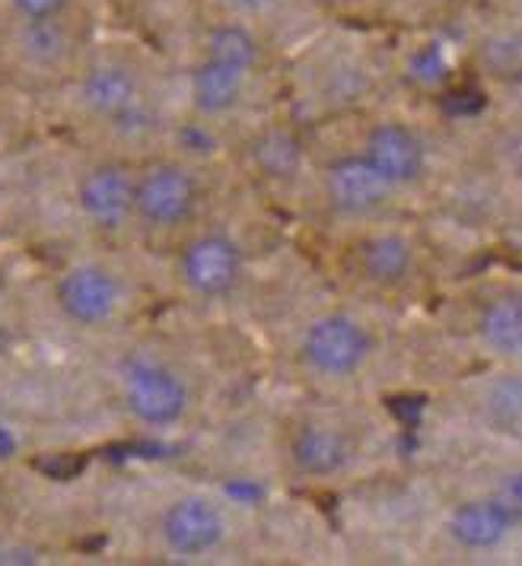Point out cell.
I'll list each match as a JSON object with an SVG mask.
<instances>
[{"label": "cell", "mask_w": 522, "mask_h": 566, "mask_svg": "<svg viewBox=\"0 0 522 566\" xmlns=\"http://www.w3.org/2000/svg\"><path fill=\"white\" fill-rule=\"evenodd\" d=\"M392 185L366 156H344L328 169V198L344 213H369L386 201Z\"/></svg>", "instance_id": "10"}, {"label": "cell", "mask_w": 522, "mask_h": 566, "mask_svg": "<svg viewBox=\"0 0 522 566\" xmlns=\"http://www.w3.org/2000/svg\"><path fill=\"white\" fill-rule=\"evenodd\" d=\"M513 522H516V515L510 513L507 506H500L491 496V500L462 503L449 518V532L469 551H491L510 535Z\"/></svg>", "instance_id": "12"}, {"label": "cell", "mask_w": 522, "mask_h": 566, "mask_svg": "<svg viewBox=\"0 0 522 566\" xmlns=\"http://www.w3.org/2000/svg\"><path fill=\"white\" fill-rule=\"evenodd\" d=\"M364 156L392 188L411 185L424 172V144H420L418 134L405 125H392V122L376 125L366 137Z\"/></svg>", "instance_id": "8"}, {"label": "cell", "mask_w": 522, "mask_h": 566, "mask_svg": "<svg viewBox=\"0 0 522 566\" xmlns=\"http://www.w3.org/2000/svg\"><path fill=\"white\" fill-rule=\"evenodd\" d=\"M494 500L500 503V506H507L513 515H520V503H522L520 478H516V474H510V478L503 481V488L494 493Z\"/></svg>", "instance_id": "22"}, {"label": "cell", "mask_w": 522, "mask_h": 566, "mask_svg": "<svg viewBox=\"0 0 522 566\" xmlns=\"http://www.w3.org/2000/svg\"><path fill=\"white\" fill-rule=\"evenodd\" d=\"M0 564H39V551H32V547H0Z\"/></svg>", "instance_id": "23"}, {"label": "cell", "mask_w": 522, "mask_h": 566, "mask_svg": "<svg viewBox=\"0 0 522 566\" xmlns=\"http://www.w3.org/2000/svg\"><path fill=\"white\" fill-rule=\"evenodd\" d=\"M259 64V42L242 27L213 29L208 57L195 74V103L201 112H230L242 96L246 77Z\"/></svg>", "instance_id": "1"}, {"label": "cell", "mask_w": 522, "mask_h": 566, "mask_svg": "<svg viewBox=\"0 0 522 566\" xmlns=\"http://www.w3.org/2000/svg\"><path fill=\"white\" fill-rule=\"evenodd\" d=\"M80 207L100 230H122L134 210V181L122 166H96L80 181Z\"/></svg>", "instance_id": "9"}, {"label": "cell", "mask_w": 522, "mask_h": 566, "mask_svg": "<svg viewBox=\"0 0 522 566\" xmlns=\"http://www.w3.org/2000/svg\"><path fill=\"white\" fill-rule=\"evenodd\" d=\"M35 468H42L54 481H67L83 471V459L80 455H49L45 462H35Z\"/></svg>", "instance_id": "21"}, {"label": "cell", "mask_w": 522, "mask_h": 566, "mask_svg": "<svg viewBox=\"0 0 522 566\" xmlns=\"http://www.w3.org/2000/svg\"><path fill=\"white\" fill-rule=\"evenodd\" d=\"M83 99L93 112H100L112 122H130L140 115L137 80L122 64H103L90 71V77L83 80Z\"/></svg>", "instance_id": "11"}, {"label": "cell", "mask_w": 522, "mask_h": 566, "mask_svg": "<svg viewBox=\"0 0 522 566\" xmlns=\"http://www.w3.org/2000/svg\"><path fill=\"white\" fill-rule=\"evenodd\" d=\"M20 52L35 67H52L71 52V32L54 20H27L20 32Z\"/></svg>", "instance_id": "16"}, {"label": "cell", "mask_w": 522, "mask_h": 566, "mask_svg": "<svg viewBox=\"0 0 522 566\" xmlns=\"http://www.w3.org/2000/svg\"><path fill=\"white\" fill-rule=\"evenodd\" d=\"M182 277L198 296H227L242 277V252L233 239L220 232L201 235L185 249Z\"/></svg>", "instance_id": "5"}, {"label": "cell", "mask_w": 522, "mask_h": 566, "mask_svg": "<svg viewBox=\"0 0 522 566\" xmlns=\"http://www.w3.org/2000/svg\"><path fill=\"white\" fill-rule=\"evenodd\" d=\"M369 335L347 315H322L306 328L303 357L322 376H354L369 357Z\"/></svg>", "instance_id": "3"}, {"label": "cell", "mask_w": 522, "mask_h": 566, "mask_svg": "<svg viewBox=\"0 0 522 566\" xmlns=\"http://www.w3.org/2000/svg\"><path fill=\"white\" fill-rule=\"evenodd\" d=\"M23 20H54L67 10L71 0H10Z\"/></svg>", "instance_id": "20"}, {"label": "cell", "mask_w": 522, "mask_h": 566, "mask_svg": "<svg viewBox=\"0 0 522 566\" xmlns=\"http://www.w3.org/2000/svg\"><path fill=\"white\" fill-rule=\"evenodd\" d=\"M408 71L420 86H440L449 77V57L440 52V45H424L420 52H415Z\"/></svg>", "instance_id": "19"}, {"label": "cell", "mask_w": 522, "mask_h": 566, "mask_svg": "<svg viewBox=\"0 0 522 566\" xmlns=\"http://www.w3.org/2000/svg\"><path fill=\"white\" fill-rule=\"evenodd\" d=\"M223 515L205 496H182L163 515V538L182 557H201L223 541Z\"/></svg>", "instance_id": "7"}, {"label": "cell", "mask_w": 522, "mask_h": 566, "mask_svg": "<svg viewBox=\"0 0 522 566\" xmlns=\"http://www.w3.org/2000/svg\"><path fill=\"white\" fill-rule=\"evenodd\" d=\"M198 188L182 166H154L134 185V210L150 227H179L195 210Z\"/></svg>", "instance_id": "4"}, {"label": "cell", "mask_w": 522, "mask_h": 566, "mask_svg": "<svg viewBox=\"0 0 522 566\" xmlns=\"http://www.w3.org/2000/svg\"><path fill=\"white\" fill-rule=\"evenodd\" d=\"M261 169L278 176V179H288L300 169V144L290 140L288 134H268L261 137V144L255 147Z\"/></svg>", "instance_id": "17"}, {"label": "cell", "mask_w": 522, "mask_h": 566, "mask_svg": "<svg viewBox=\"0 0 522 566\" xmlns=\"http://www.w3.org/2000/svg\"><path fill=\"white\" fill-rule=\"evenodd\" d=\"M58 303L74 325H103L118 306V281L96 264H83L58 283Z\"/></svg>", "instance_id": "6"}, {"label": "cell", "mask_w": 522, "mask_h": 566, "mask_svg": "<svg viewBox=\"0 0 522 566\" xmlns=\"http://www.w3.org/2000/svg\"><path fill=\"white\" fill-rule=\"evenodd\" d=\"M351 455L347 439L328 430V427H303L293 437V462L300 471L313 474V478H325L344 468Z\"/></svg>", "instance_id": "13"}, {"label": "cell", "mask_w": 522, "mask_h": 566, "mask_svg": "<svg viewBox=\"0 0 522 566\" xmlns=\"http://www.w3.org/2000/svg\"><path fill=\"white\" fill-rule=\"evenodd\" d=\"M478 332L484 337V344L503 354V357H520L522 350V306L516 293L497 296L494 303H488L481 318H478Z\"/></svg>", "instance_id": "15"}, {"label": "cell", "mask_w": 522, "mask_h": 566, "mask_svg": "<svg viewBox=\"0 0 522 566\" xmlns=\"http://www.w3.org/2000/svg\"><path fill=\"white\" fill-rule=\"evenodd\" d=\"M488 411L497 427H503L507 433H516L522 420V388L516 382V376L500 379L491 395H488Z\"/></svg>", "instance_id": "18"}, {"label": "cell", "mask_w": 522, "mask_h": 566, "mask_svg": "<svg viewBox=\"0 0 522 566\" xmlns=\"http://www.w3.org/2000/svg\"><path fill=\"white\" fill-rule=\"evenodd\" d=\"M125 401L130 413L150 427H169L182 420L188 408V388L166 366L154 360H130L125 363Z\"/></svg>", "instance_id": "2"}, {"label": "cell", "mask_w": 522, "mask_h": 566, "mask_svg": "<svg viewBox=\"0 0 522 566\" xmlns=\"http://www.w3.org/2000/svg\"><path fill=\"white\" fill-rule=\"evenodd\" d=\"M236 7H246V10H261V7H268L271 0H233Z\"/></svg>", "instance_id": "24"}, {"label": "cell", "mask_w": 522, "mask_h": 566, "mask_svg": "<svg viewBox=\"0 0 522 566\" xmlns=\"http://www.w3.org/2000/svg\"><path fill=\"white\" fill-rule=\"evenodd\" d=\"M415 264V252L408 245V239L401 235H373L369 242L361 245V268L373 283L395 286L408 277Z\"/></svg>", "instance_id": "14"}]
</instances>
